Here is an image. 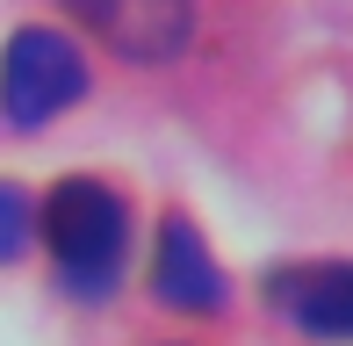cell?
Masks as SVG:
<instances>
[{"mask_svg": "<svg viewBox=\"0 0 353 346\" xmlns=\"http://www.w3.org/2000/svg\"><path fill=\"white\" fill-rule=\"evenodd\" d=\"M43 238H51L58 281L72 296H87V303H101L123 281V260H130V210H123V195L108 181L72 173L43 202Z\"/></svg>", "mask_w": 353, "mask_h": 346, "instance_id": "cell-1", "label": "cell"}, {"mask_svg": "<svg viewBox=\"0 0 353 346\" xmlns=\"http://www.w3.org/2000/svg\"><path fill=\"white\" fill-rule=\"evenodd\" d=\"M79 94H87V58L58 29H14L8 37V51H0V116L8 123L37 130Z\"/></svg>", "mask_w": 353, "mask_h": 346, "instance_id": "cell-2", "label": "cell"}, {"mask_svg": "<svg viewBox=\"0 0 353 346\" xmlns=\"http://www.w3.org/2000/svg\"><path fill=\"white\" fill-rule=\"evenodd\" d=\"M65 8L108 43V51L137 58V65L181 58L188 29H195V0H65Z\"/></svg>", "mask_w": 353, "mask_h": 346, "instance_id": "cell-3", "label": "cell"}, {"mask_svg": "<svg viewBox=\"0 0 353 346\" xmlns=\"http://www.w3.org/2000/svg\"><path fill=\"white\" fill-rule=\"evenodd\" d=\"M152 289H159V303H173V310H223V274H216L210 245H202V231L188 224V216H166V224H159Z\"/></svg>", "mask_w": 353, "mask_h": 346, "instance_id": "cell-4", "label": "cell"}, {"mask_svg": "<svg viewBox=\"0 0 353 346\" xmlns=\"http://www.w3.org/2000/svg\"><path fill=\"white\" fill-rule=\"evenodd\" d=\"M281 310L317 339H353V267L325 260V267H303V274H281Z\"/></svg>", "mask_w": 353, "mask_h": 346, "instance_id": "cell-5", "label": "cell"}, {"mask_svg": "<svg viewBox=\"0 0 353 346\" xmlns=\"http://www.w3.org/2000/svg\"><path fill=\"white\" fill-rule=\"evenodd\" d=\"M29 231H37V216H29V195L0 181V260H14V253H22V245H29Z\"/></svg>", "mask_w": 353, "mask_h": 346, "instance_id": "cell-6", "label": "cell"}]
</instances>
